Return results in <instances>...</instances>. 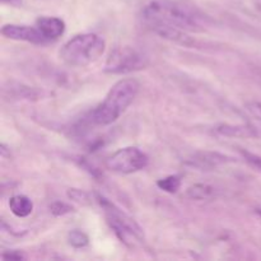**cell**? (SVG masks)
Instances as JSON below:
<instances>
[{"mask_svg": "<svg viewBox=\"0 0 261 261\" xmlns=\"http://www.w3.org/2000/svg\"><path fill=\"white\" fill-rule=\"evenodd\" d=\"M2 35L9 40L24 41V42L35 43V45L47 43L36 25L5 24L2 27Z\"/></svg>", "mask_w": 261, "mask_h": 261, "instance_id": "52a82bcc", "label": "cell"}, {"mask_svg": "<svg viewBox=\"0 0 261 261\" xmlns=\"http://www.w3.org/2000/svg\"><path fill=\"white\" fill-rule=\"evenodd\" d=\"M2 257L5 260H23L24 259V256H23V255L18 251L4 252V254L2 255Z\"/></svg>", "mask_w": 261, "mask_h": 261, "instance_id": "d6986e66", "label": "cell"}, {"mask_svg": "<svg viewBox=\"0 0 261 261\" xmlns=\"http://www.w3.org/2000/svg\"><path fill=\"white\" fill-rule=\"evenodd\" d=\"M214 133L227 138H250L256 137V132L250 125H229L221 124L214 127Z\"/></svg>", "mask_w": 261, "mask_h": 261, "instance_id": "30bf717a", "label": "cell"}, {"mask_svg": "<svg viewBox=\"0 0 261 261\" xmlns=\"http://www.w3.org/2000/svg\"><path fill=\"white\" fill-rule=\"evenodd\" d=\"M36 27L47 42L58 40L65 32V22L58 17H40L36 20Z\"/></svg>", "mask_w": 261, "mask_h": 261, "instance_id": "ba28073f", "label": "cell"}, {"mask_svg": "<svg viewBox=\"0 0 261 261\" xmlns=\"http://www.w3.org/2000/svg\"><path fill=\"white\" fill-rule=\"evenodd\" d=\"M97 199L105 211L107 223L110 224L115 234L119 237L120 241L124 242L127 246H134L137 242L143 241V229L134 219L130 218L127 214L120 211L115 204H112L103 196L97 195Z\"/></svg>", "mask_w": 261, "mask_h": 261, "instance_id": "277c9868", "label": "cell"}, {"mask_svg": "<svg viewBox=\"0 0 261 261\" xmlns=\"http://www.w3.org/2000/svg\"><path fill=\"white\" fill-rule=\"evenodd\" d=\"M140 15L148 28L167 25L185 32H203L211 23L208 15L198 8L176 0H150L142 8Z\"/></svg>", "mask_w": 261, "mask_h": 261, "instance_id": "6da1fadb", "label": "cell"}, {"mask_svg": "<svg viewBox=\"0 0 261 261\" xmlns=\"http://www.w3.org/2000/svg\"><path fill=\"white\" fill-rule=\"evenodd\" d=\"M68 196L71 200L76 201V203L87 204L89 200V195L83 190H78V189H70L68 191Z\"/></svg>", "mask_w": 261, "mask_h": 261, "instance_id": "e0dca14e", "label": "cell"}, {"mask_svg": "<svg viewBox=\"0 0 261 261\" xmlns=\"http://www.w3.org/2000/svg\"><path fill=\"white\" fill-rule=\"evenodd\" d=\"M106 42L96 33H81L65 42L60 58L70 66H86L98 60L105 53Z\"/></svg>", "mask_w": 261, "mask_h": 261, "instance_id": "3957f363", "label": "cell"}, {"mask_svg": "<svg viewBox=\"0 0 261 261\" xmlns=\"http://www.w3.org/2000/svg\"><path fill=\"white\" fill-rule=\"evenodd\" d=\"M157 186L161 189V190L166 191V193L175 194L177 193L178 189L181 188V178L176 175L167 176V177L158 180Z\"/></svg>", "mask_w": 261, "mask_h": 261, "instance_id": "4fadbf2b", "label": "cell"}, {"mask_svg": "<svg viewBox=\"0 0 261 261\" xmlns=\"http://www.w3.org/2000/svg\"><path fill=\"white\" fill-rule=\"evenodd\" d=\"M256 213L259 214V216H260V218H261V209H256Z\"/></svg>", "mask_w": 261, "mask_h": 261, "instance_id": "44dd1931", "label": "cell"}, {"mask_svg": "<svg viewBox=\"0 0 261 261\" xmlns=\"http://www.w3.org/2000/svg\"><path fill=\"white\" fill-rule=\"evenodd\" d=\"M148 65V58L132 46H121L111 51L105 64V73L122 75L142 70Z\"/></svg>", "mask_w": 261, "mask_h": 261, "instance_id": "5b68a950", "label": "cell"}, {"mask_svg": "<svg viewBox=\"0 0 261 261\" xmlns=\"http://www.w3.org/2000/svg\"><path fill=\"white\" fill-rule=\"evenodd\" d=\"M240 153L242 154V157L245 158V161H246L247 163H249L251 167L256 168L257 171H260L261 172V157L260 155L255 154V153H251L249 152V150H245V149H240Z\"/></svg>", "mask_w": 261, "mask_h": 261, "instance_id": "2e32d148", "label": "cell"}, {"mask_svg": "<svg viewBox=\"0 0 261 261\" xmlns=\"http://www.w3.org/2000/svg\"><path fill=\"white\" fill-rule=\"evenodd\" d=\"M50 212L55 217H60L73 212V208H71V205H69V204L64 203V201H54L50 205Z\"/></svg>", "mask_w": 261, "mask_h": 261, "instance_id": "9a60e30c", "label": "cell"}, {"mask_svg": "<svg viewBox=\"0 0 261 261\" xmlns=\"http://www.w3.org/2000/svg\"><path fill=\"white\" fill-rule=\"evenodd\" d=\"M3 4H8L12 5V7H19L22 4V0H0Z\"/></svg>", "mask_w": 261, "mask_h": 261, "instance_id": "ffe728a7", "label": "cell"}, {"mask_svg": "<svg viewBox=\"0 0 261 261\" xmlns=\"http://www.w3.org/2000/svg\"><path fill=\"white\" fill-rule=\"evenodd\" d=\"M186 195L193 200H208L216 195V189L206 184H195L188 189Z\"/></svg>", "mask_w": 261, "mask_h": 261, "instance_id": "7c38bea8", "label": "cell"}, {"mask_svg": "<svg viewBox=\"0 0 261 261\" xmlns=\"http://www.w3.org/2000/svg\"><path fill=\"white\" fill-rule=\"evenodd\" d=\"M149 158L137 147H125L112 153L106 160V167L112 172L129 175L144 170Z\"/></svg>", "mask_w": 261, "mask_h": 261, "instance_id": "8992f818", "label": "cell"}, {"mask_svg": "<svg viewBox=\"0 0 261 261\" xmlns=\"http://www.w3.org/2000/svg\"><path fill=\"white\" fill-rule=\"evenodd\" d=\"M9 209L18 218H25L33 212V203L28 196L14 195L9 199Z\"/></svg>", "mask_w": 261, "mask_h": 261, "instance_id": "8fae6325", "label": "cell"}, {"mask_svg": "<svg viewBox=\"0 0 261 261\" xmlns=\"http://www.w3.org/2000/svg\"><path fill=\"white\" fill-rule=\"evenodd\" d=\"M228 162H233V158L217 152H199L189 161L191 166H195L201 170L203 168L204 170H211V168H216Z\"/></svg>", "mask_w": 261, "mask_h": 261, "instance_id": "9c48e42d", "label": "cell"}, {"mask_svg": "<svg viewBox=\"0 0 261 261\" xmlns=\"http://www.w3.org/2000/svg\"><path fill=\"white\" fill-rule=\"evenodd\" d=\"M68 242L74 249H84L88 246L89 239L81 229H73L68 233Z\"/></svg>", "mask_w": 261, "mask_h": 261, "instance_id": "5bb4252c", "label": "cell"}, {"mask_svg": "<svg viewBox=\"0 0 261 261\" xmlns=\"http://www.w3.org/2000/svg\"><path fill=\"white\" fill-rule=\"evenodd\" d=\"M139 88L140 84L137 79L126 78L116 82L109 91L105 101L93 111L92 120L94 124L106 126L116 121L137 98Z\"/></svg>", "mask_w": 261, "mask_h": 261, "instance_id": "7a4b0ae2", "label": "cell"}, {"mask_svg": "<svg viewBox=\"0 0 261 261\" xmlns=\"http://www.w3.org/2000/svg\"><path fill=\"white\" fill-rule=\"evenodd\" d=\"M246 107V111L251 115L252 117H255L256 120H260L261 121V102L259 101H251L247 102L245 105Z\"/></svg>", "mask_w": 261, "mask_h": 261, "instance_id": "ac0fdd59", "label": "cell"}]
</instances>
